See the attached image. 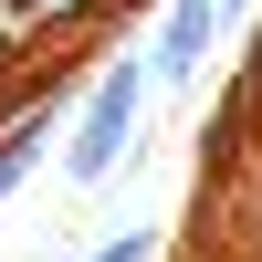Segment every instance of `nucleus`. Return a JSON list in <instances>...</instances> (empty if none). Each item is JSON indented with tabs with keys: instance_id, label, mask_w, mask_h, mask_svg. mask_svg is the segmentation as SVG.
<instances>
[{
	"instance_id": "f257e3e1",
	"label": "nucleus",
	"mask_w": 262,
	"mask_h": 262,
	"mask_svg": "<svg viewBox=\"0 0 262 262\" xmlns=\"http://www.w3.org/2000/svg\"><path fill=\"white\" fill-rule=\"evenodd\" d=\"M147 53H116V63H95V84H84V105H74V137H63V179H84V189H105L116 179V158L137 147V116H147Z\"/></svg>"
},
{
	"instance_id": "f03ea898",
	"label": "nucleus",
	"mask_w": 262,
	"mask_h": 262,
	"mask_svg": "<svg viewBox=\"0 0 262 262\" xmlns=\"http://www.w3.org/2000/svg\"><path fill=\"white\" fill-rule=\"evenodd\" d=\"M221 0H168V11H158V53H147V74H158V84H200V63L210 53H221Z\"/></svg>"
},
{
	"instance_id": "7ed1b4c3",
	"label": "nucleus",
	"mask_w": 262,
	"mask_h": 262,
	"mask_svg": "<svg viewBox=\"0 0 262 262\" xmlns=\"http://www.w3.org/2000/svg\"><path fill=\"white\" fill-rule=\"evenodd\" d=\"M53 137H63V105H53V95H42V105H21V116L0 126V210H11V189L42 168V147H53Z\"/></svg>"
},
{
	"instance_id": "20e7f679",
	"label": "nucleus",
	"mask_w": 262,
	"mask_h": 262,
	"mask_svg": "<svg viewBox=\"0 0 262 262\" xmlns=\"http://www.w3.org/2000/svg\"><path fill=\"white\" fill-rule=\"evenodd\" d=\"M84 262H158V231L137 221V231H116V242H95V252H84Z\"/></svg>"
}]
</instances>
